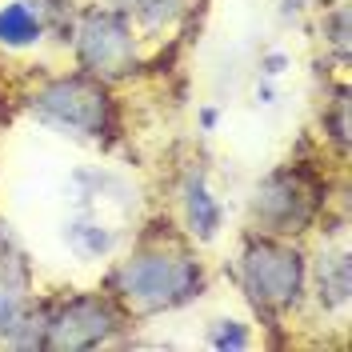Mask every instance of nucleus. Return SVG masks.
Masks as SVG:
<instances>
[{
    "label": "nucleus",
    "mask_w": 352,
    "mask_h": 352,
    "mask_svg": "<svg viewBox=\"0 0 352 352\" xmlns=\"http://www.w3.org/2000/svg\"><path fill=\"white\" fill-rule=\"evenodd\" d=\"M200 285H204L200 264L180 252H140L120 264L112 276L116 296L136 312H164V308L188 305Z\"/></svg>",
    "instance_id": "obj_1"
},
{
    "label": "nucleus",
    "mask_w": 352,
    "mask_h": 352,
    "mask_svg": "<svg viewBox=\"0 0 352 352\" xmlns=\"http://www.w3.org/2000/svg\"><path fill=\"white\" fill-rule=\"evenodd\" d=\"M36 109L44 120L76 132V136H100L112 129V100L104 85L88 80V76H65L52 80L36 96Z\"/></svg>",
    "instance_id": "obj_2"
},
{
    "label": "nucleus",
    "mask_w": 352,
    "mask_h": 352,
    "mask_svg": "<svg viewBox=\"0 0 352 352\" xmlns=\"http://www.w3.org/2000/svg\"><path fill=\"white\" fill-rule=\"evenodd\" d=\"M244 288L261 308H288L296 305L300 285H305V264L300 252L276 241H252L244 252Z\"/></svg>",
    "instance_id": "obj_3"
},
{
    "label": "nucleus",
    "mask_w": 352,
    "mask_h": 352,
    "mask_svg": "<svg viewBox=\"0 0 352 352\" xmlns=\"http://www.w3.org/2000/svg\"><path fill=\"white\" fill-rule=\"evenodd\" d=\"M76 48H80V65L92 76H124L136 65V41L129 21L109 8H96L80 21Z\"/></svg>",
    "instance_id": "obj_4"
},
{
    "label": "nucleus",
    "mask_w": 352,
    "mask_h": 352,
    "mask_svg": "<svg viewBox=\"0 0 352 352\" xmlns=\"http://www.w3.org/2000/svg\"><path fill=\"white\" fill-rule=\"evenodd\" d=\"M252 212L268 232H300L316 212V188L305 173H292V168L272 173L256 188Z\"/></svg>",
    "instance_id": "obj_5"
},
{
    "label": "nucleus",
    "mask_w": 352,
    "mask_h": 352,
    "mask_svg": "<svg viewBox=\"0 0 352 352\" xmlns=\"http://www.w3.org/2000/svg\"><path fill=\"white\" fill-rule=\"evenodd\" d=\"M116 332V312L100 296H76L68 300L48 324H44V349L72 352V349H96Z\"/></svg>",
    "instance_id": "obj_6"
},
{
    "label": "nucleus",
    "mask_w": 352,
    "mask_h": 352,
    "mask_svg": "<svg viewBox=\"0 0 352 352\" xmlns=\"http://www.w3.org/2000/svg\"><path fill=\"white\" fill-rule=\"evenodd\" d=\"M24 316V272L0 256V336L21 329Z\"/></svg>",
    "instance_id": "obj_7"
},
{
    "label": "nucleus",
    "mask_w": 352,
    "mask_h": 352,
    "mask_svg": "<svg viewBox=\"0 0 352 352\" xmlns=\"http://www.w3.org/2000/svg\"><path fill=\"white\" fill-rule=\"evenodd\" d=\"M316 280H320V300H324V305L329 308L344 305V300H349V288H352L349 256H344V252L324 256V261H320V272H316Z\"/></svg>",
    "instance_id": "obj_8"
},
{
    "label": "nucleus",
    "mask_w": 352,
    "mask_h": 352,
    "mask_svg": "<svg viewBox=\"0 0 352 352\" xmlns=\"http://www.w3.org/2000/svg\"><path fill=\"white\" fill-rule=\"evenodd\" d=\"M41 36V21L28 4H4L0 8V41L4 44H32Z\"/></svg>",
    "instance_id": "obj_9"
},
{
    "label": "nucleus",
    "mask_w": 352,
    "mask_h": 352,
    "mask_svg": "<svg viewBox=\"0 0 352 352\" xmlns=\"http://www.w3.org/2000/svg\"><path fill=\"white\" fill-rule=\"evenodd\" d=\"M188 220H192V228H197L200 236H212L220 224V208L212 204V197L204 192V184H192L188 188Z\"/></svg>",
    "instance_id": "obj_10"
},
{
    "label": "nucleus",
    "mask_w": 352,
    "mask_h": 352,
    "mask_svg": "<svg viewBox=\"0 0 352 352\" xmlns=\"http://www.w3.org/2000/svg\"><path fill=\"white\" fill-rule=\"evenodd\" d=\"M120 4L144 24H168L184 8V0H120Z\"/></svg>",
    "instance_id": "obj_11"
}]
</instances>
